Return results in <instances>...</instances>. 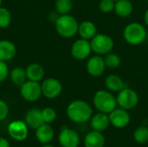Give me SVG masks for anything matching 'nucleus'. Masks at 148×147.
<instances>
[{
	"label": "nucleus",
	"instance_id": "29",
	"mask_svg": "<svg viewBox=\"0 0 148 147\" xmlns=\"http://www.w3.org/2000/svg\"><path fill=\"white\" fill-rule=\"evenodd\" d=\"M115 2L114 0H101L99 9L103 13H110L114 10Z\"/></svg>",
	"mask_w": 148,
	"mask_h": 147
},
{
	"label": "nucleus",
	"instance_id": "22",
	"mask_svg": "<svg viewBox=\"0 0 148 147\" xmlns=\"http://www.w3.org/2000/svg\"><path fill=\"white\" fill-rule=\"evenodd\" d=\"M133 10V3L129 0H119L115 2L114 12L118 16L127 17L132 14Z\"/></svg>",
	"mask_w": 148,
	"mask_h": 147
},
{
	"label": "nucleus",
	"instance_id": "9",
	"mask_svg": "<svg viewBox=\"0 0 148 147\" xmlns=\"http://www.w3.org/2000/svg\"><path fill=\"white\" fill-rule=\"evenodd\" d=\"M42 94L48 99L57 98L62 90V83L55 78L46 79L41 85Z\"/></svg>",
	"mask_w": 148,
	"mask_h": 147
},
{
	"label": "nucleus",
	"instance_id": "16",
	"mask_svg": "<svg viewBox=\"0 0 148 147\" xmlns=\"http://www.w3.org/2000/svg\"><path fill=\"white\" fill-rule=\"evenodd\" d=\"M78 34L80 35L81 38L89 41L97 34L96 26L91 21H88V20L82 21L81 23H79Z\"/></svg>",
	"mask_w": 148,
	"mask_h": 147
},
{
	"label": "nucleus",
	"instance_id": "13",
	"mask_svg": "<svg viewBox=\"0 0 148 147\" xmlns=\"http://www.w3.org/2000/svg\"><path fill=\"white\" fill-rule=\"evenodd\" d=\"M59 143L62 147H78L80 145V137L75 131L65 128L59 134Z\"/></svg>",
	"mask_w": 148,
	"mask_h": 147
},
{
	"label": "nucleus",
	"instance_id": "11",
	"mask_svg": "<svg viewBox=\"0 0 148 147\" xmlns=\"http://www.w3.org/2000/svg\"><path fill=\"white\" fill-rule=\"evenodd\" d=\"M109 120L110 125L114 126L116 128H124L126 127L130 122V115L127 110L123 108H115L109 114Z\"/></svg>",
	"mask_w": 148,
	"mask_h": 147
},
{
	"label": "nucleus",
	"instance_id": "34",
	"mask_svg": "<svg viewBox=\"0 0 148 147\" xmlns=\"http://www.w3.org/2000/svg\"><path fill=\"white\" fill-rule=\"evenodd\" d=\"M42 147H55V146H51V145H45V146H43Z\"/></svg>",
	"mask_w": 148,
	"mask_h": 147
},
{
	"label": "nucleus",
	"instance_id": "6",
	"mask_svg": "<svg viewBox=\"0 0 148 147\" xmlns=\"http://www.w3.org/2000/svg\"><path fill=\"white\" fill-rule=\"evenodd\" d=\"M116 101L120 107L128 111L137 106L139 103V95L134 90L125 88L118 93Z\"/></svg>",
	"mask_w": 148,
	"mask_h": 147
},
{
	"label": "nucleus",
	"instance_id": "20",
	"mask_svg": "<svg viewBox=\"0 0 148 147\" xmlns=\"http://www.w3.org/2000/svg\"><path fill=\"white\" fill-rule=\"evenodd\" d=\"M25 121H26V124L29 127H31L33 129L38 128L41 125H42L44 123L42 116V111H40L38 109L29 110L26 114Z\"/></svg>",
	"mask_w": 148,
	"mask_h": 147
},
{
	"label": "nucleus",
	"instance_id": "4",
	"mask_svg": "<svg viewBox=\"0 0 148 147\" xmlns=\"http://www.w3.org/2000/svg\"><path fill=\"white\" fill-rule=\"evenodd\" d=\"M147 29L140 23L134 22L127 24L123 30V37L125 41L134 46L143 43L147 38Z\"/></svg>",
	"mask_w": 148,
	"mask_h": 147
},
{
	"label": "nucleus",
	"instance_id": "27",
	"mask_svg": "<svg viewBox=\"0 0 148 147\" xmlns=\"http://www.w3.org/2000/svg\"><path fill=\"white\" fill-rule=\"evenodd\" d=\"M11 22V14L6 8L0 7V28H7Z\"/></svg>",
	"mask_w": 148,
	"mask_h": 147
},
{
	"label": "nucleus",
	"instance_id": "23",
	"mask_svg": "<svg viewBox=\"0 0 148 147\" xmlns=\"http://www.w3.org/2000/svg\"><path fill=\"white\" fill-rule=\"evenodd\" d=\"M10 77L11 81L19 87H21L27 81L26 71H25V69H23L22 68H13L10 73Z\"/></svg>",
	"mask_w": 148,
	"mask_h": 147
},
{
	"label": "nucleus",
	"instance_id": "36",
	"mask_svg": "<svg viewBox=\"0 0 148 147\" xmlns=\"http://www.w3.org/2000/svg\"><path fill=\"white\" fill-rule=\"evenodd\" d=\"M114 2H116V1H119V0H114Z\"/></svg>",
	"mask_w": 148,
	"mask_h": 147
},
{
	"label": "nucleus",
	"instance_id": "35",
	"mask_svg": "<svg viewBox=\"0 0 148 147\" xmlns=\"http://www.w3.org/2000/svg\"><path fill=\"white\" fill-rule=\"evenodd\" d=\"M1 5H2V0H0V7H1Z\"/></svg>",
	"mask_w": 148,
	"mask_h": 147
},
{
	"label": "nucleus",
	"instance_id": "30",
	"mask_svg": "<svg viewBox=\"0 0 148 147\" xmlns=\"http://www.w3.org/2000/svg\"><path fill=\"white\" fill-rule=\"evenodd\" d=\"M9 75V68L6 62L0 60V82L3 81Z\"/></svg>",
	"mask_w": 148,
	"mask_h": 147
},
{
	"label": "nucleus",
	"instance_id": "10",
	"mask_svg": "<svg viewBox=\"0 0 148 147\" xmlns=\"http://www.w3.org/2000/svg\"><path fill=\"white\" fill-rule=\"evenodd\" d=\"M106 68L104 58L99 55L89 57L86 64L88 73L93 77H99L102 75Z\"/></svg>",
	"mask_w": 148,
	"mask_h": 147
},
{
	"label": "nucleus",
	"instance_id": "1",
	"mask_svg": "<svg viewBox=\"0 0 148 147\" xmlns=\"http://www.w3.org/2000/svg\"><path fill=\"white\" fill-rule=\"evenodd\" d=\"M69 119L75 123H85L93 116V108L86 101L76 100L72 101L67 107Z\"/></svg>",
	"mask_w": 148,
	"mask_h": 147
},
{
	"label": "nucleus",
	"instance_id": "18",
	"mask_svg": "<svg viewBox=\"0 0 148 147\" xmlns=\"http://www.w3.org/2000/svg\"><path fill=\"white\" fill-rule=\"evenodd\" d=\"M36 130V138L42 144H48L54 138V130L48 123H43Z\"/></svg>",
	"mask_w": 148,
	"mask_h": 147
},
{
	"label": "nucleus",
	"instance_id": "24",
	"mask_svg": "<svg viewBox=\"0 0 148 147\" xmlns=\"http://www.w3.org/2000/svg\"><path fill=\"white\" fill-rule=\"evenodd\" d=\"M103 58H104L106 67L108 68H111V69L117 68L121 63V59L120 55L115 53L110 52V53L105 55Z\"/></svg>",
	"mask_w": 148,
	"mask_h": 147
},
{
	"label": "nucleus",
	"instance_id": "8",
	"mask_svg": "<svg viewBox=\"0 0 148 147\" xmlns=\"http://www.w3.org/2000/svg\"><path fill=\"white\" fill-rule=\"evenodd\" d=\"M92 52L90 41L80 38L76 40L71 47L72 56L79 61H83L88 59Z\"/></svg>",
	"mask_w": 148,
	"mask_h": 147
},
{
	"label": "nucleus",
	"instance_id": "14",
	"mask_svg": "<svg viewBox=\"0 0 148 147\" xmlns=\"http://www.w3.org/2000/svg\"><path fill=\"white\" fill-rule=\"evenodd\" d=\"M109 125H110V120L108 113L99 112L94 114L90 119V126L92 130L95 131L102 133L108 128Z\"/></svg>",
	"mask_w": 148,
	"mask_h": 147
},
{
	"label": "nucleus",
	"instance_id": "28",
	"mask_svg": "<svg viewBox=\"0 0 148 147\" xmlns=\"http://www.w3.org/2000/svg\"><path fill=\"white\" fill-rule=\"evenodd\" d=\"M42 116L44 123H51L56 118V112L52 107H45L42 110Z\"/></svg>",
	"mask_w": 148,
	"mask_h": 147
},
{
	"label": "nucleus",
	"instance_id": "2",
	"mask_svg": "<svg viewBox=\"0 0 148 147\" xmlns=\"http://www.w3.org/2000/svg\"><path fill=\"white\" fill-rule=\"evenodd\" d=\"M57 33L64 38H71L78 33L79 23L77 20L69 15H61L55 22Z\"/></svg>",
	"mask_w": 148,
	"mask_h": 147
},
{
	"label": "nucleus",
	"instance_id": "17",
	"mask_svg": "<svg viewBox=\"0 0 148 147\" xmlns=\"http://www.w3.org/2000/svg\"><path fill=\"white\" fill-rule=\"evenodd\" d=\"M16 53V46L13 42L8 40L0 41V60L7 62L11 60Z\"/></svg>",
	"mask_w": 148,
	"mask_h": 147
},
{
	"label": "nucleus",
	"instance_id": "26",
	"mask_svg": "<svg viewBox=\"0 0 148 147\" xmlns=\"http://www.w3.org/2000/svg\"><path fill=\"white\" fill-rule=\"evenodd\" d=\"M134 139L140 144H145L148 141V127L139 126L134 133Z\"/></svg>",
	"mask_w": 148,
	"mask_h": 147
},
{
	"label": "nucleus",
	"instance_id": "7",
	"mask_svg": "<svg viewBox=\"0 0 148 147\" xmlns=\"http://www.w3.org/2000/svg\"><path fill=\"white\" fill-rule=\"evenodd\" d=\"M20 93L23 98L27 101H36L42 94L41 85L37 81L29 80L20 87Z\"/></svg>",
	"mask_w": 148,
	"mask_h": 147
},
{
	"label": "nucleus",
	"instance_id": "5",
	"mask_svg": "<svg viewBox=\"0 0 148 147\" xmlns=\"http://www.w3.org/2000/svg\"><path fill=\"white\" fill-rule=\"evenodd\" d=\"M92 51L99 55H105L112 52L114 42L113 38L107 34H96L91 40Z\"/></svg>",
	"mask_w": 148,
	"mask_h": 147
},
{
	"label": "nucleus",
	"instance_id": "3",
	"mask_svg": "<svg viewBox=\"0 0 148 147\" xmlns=\"http://www.w3.org/2000/svg\"><path fill=\"white\" fill-rule=\"evenodd\" d=\"M95 107L101 113L109 114L116 108L117 101L112 92L107 90L97 91L93 98Z\"/></svg>",
	"mask_w": 148,
	"mask_h": 147
},
{
	"label": "nucleus",
	"instance_id": "31",
	"mask_svg": "<svg viewBox=\"0 0 148 147\" xmlns=\"http://www.w3.org/2000/svg\"><path fill=\"white\" fill-rule=\"evenodd\" d=\"M8 113H9V108L7 104L3 101L0 100V121L3 120L7 117Z\"/></svg>",
	"mask_w": 148,
	"mask_h": 147
},
{
	"label": "nucleus",
	"instance_id": "32",
	"mask_svg": "<svg viewBox=\"0 0 148 147\" xmlns=\"http://www.w3.org/2000/svg\"><path fill=\"white\" fill-rule=\"evenodd\" d=\"M0 147H10L9 141L6 139L0 138Z\"/></svg>",
	"mask_w": 148,
	"mask_h": 147
},
{
	"label": "nucleus",
	"instance_id": "25",
	"mask_svg": "<svg viewBox=\"0 0 148 147\" xmlns=\"http://www.w3.org/2000/svg\"><path fill=\"white\" fill-rule=\"evenodd\" d=\"M73 7L72 0H56L55 3V8L57 13L60 15L69 14Z\"/></svg>",
	"mask_w": 148,
	"mask_h": 147
},
{
	"label": "nucleus",
	"instance_id": "33",
	"mask_svg": "<svg viewBox=\"0 0 148 147\" xmlns=\"http://www.w3.org/2000/svg\"><path fill=\"white\" fill-rule=\"evenodd\" d=\"M144 21L147 24V26L148 27V9L146 10L145 14H144Z\"/></svg>",
	"mask_w": 148,
	"mask_h": 147
},
{
	"label": "nucleus",
	"instance_id": "19",
	"mask_svg": "<svg viewBox=\"0 0 148 147\" xmlns=\"http://www.w3.org/2000/svg\"><path fill=\"white\" fill-rule=\"evenodd\" d=\"M105 87L110 92L119 93L125 88V83L123 80L117 75H109L105 79Z\"/></svg>",
	"mask_w": 148,
	"mask_h": 147
},
{
	"label": "nucleus",
	"instance_id": "12",
	"mask_svg": "<svg viewBox=\"0 0 148 147\" xmlns=\"http://www.w3.org/2000/svg\"><path fill=\"white\" fill-rule=\"evenodd\" d=\"M28 125L22 120H15L8 126V133L10 136L15 140H24L28 136Z\"/></svg>",
	"mask_w": 148,
	"mask_h": 147
},
{
	"label": "nucleus",
	"instance_id": "21",
	"mask_svg": "<svg viewBox=\"0 0 148 147\" xmlns=\"http://www.w3.org/2000/svg\"><path fill=\"white\" fill-rule=\"evenodd\" d=\"M27 79L33 81H40L44 76V69L38 63H31L25 69Z\"/></svg>",
	"mask_w": 148,
	"mask_h": 147
},
{
	"label": "nucleus",
	"instance_id": "37",
	"mask_svg": "<svg viewBox=\"0 0 148 147\" xmlns=\"http://www.w3.org/2000/svg\"><path fill=\"white\" fill-rule=\"evenodd\" d=\"M147 3H148V0H147Z\"/></svg>",
	"mask_w": 148,
	"mask_h": 147
},
{
	"label": "nucleus",
	"instance_id": "15",
	"mask_svg": "<svg viewBox=\"0 0 148 147\" xmlns=\"http://www.w3.org/2000/svg\"><path fill=\"white\" fill-rule=\"evenodd\" d=\"M106 139L101 132L95 130L88 133L84 139L85 147H104Z\"/></svg>",
	"mask_w": 148,
	"mask_h": 147
}]
</instances>
